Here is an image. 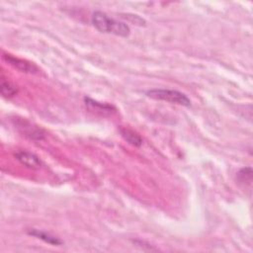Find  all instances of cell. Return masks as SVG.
Wrapping results in <instances>:
<instances>
[{
  "mask_svg": "<svg viewBox=\"0 0 253 253\" xmlns=\"http://www.w3.org/2000/svg\"><path fill=\"white\" fill-rule=\"evenodd\" d=\"M4 59L11 64L12 66H14L15 68L23 71V72H29V73H35L38 71V68L36 65H34L33 63L24 60V59H20L18 57H15L11 54H4L3 55Z\"/></svg>",
  "mask_w": 253,
  "mask_h": 253,
  "instance_id": "3",
  "label": "cell"
},
{
  "mask_svg": "<svg viewBox=\"0 0 253 253\" xmlns=\"http://www.w3.org/2000/svg\"><path fill=\"white\" fill-rule=\"evenodd\" d=\"M16 159L23 164L24 166L28 168H33V169H38L42 166V162L40 158L35 155L34 153H31L29 151H19L16 153Z\"/></svg>",
  "mask_w": 253,
  "mask_h": 253,
  "instance_id": "5",
  "label": "cell"
},
{
  "mask_svg": "<svg viewBox=\"0 0 253 253\" xmlns=\"http://www.w3.org/2000/svg\"><path fill=\"white\" fill-rule=\"evenodd\" d=\"M145 95L151 99L168 102L171 104H177L184 107L191 106L190 98L178 90L172 89H150L145 92Z\"/></svg>",
  "mask_w": 253,
  "mask_h": 253,
  "instance_id": "2",
  "label": "cell"
},
{
  "mask_svg": "<svg viewBox=\"0 0 253 253\" xmlns=\"http://www.w3.org/2000/svg\"><path fill=\"white\" fill-rule=\"evenodd\" d=\"M120 132L122 136L130 144L134 146H140L142 144V138L139 134L128 128H121Z\"/></svg>",
  "mask_w": 253,
  "mask_h": 253,
  "instance_id": "7",
  "label": "cell"
},
{
  "mask_svg": "<svg viewBox=\"0 0 253 253\" xmlns=\"http://www.w3.org/2000/svg\"><path fill=\"white\" fill-rule=\"evenodd\" d=\"M84 101H85L86 106L91 111L102 114V115H110V114L112 115L113 113H115L117 111V109L113 105H110L107 103H101V102L95 101L89 97H85Z\"/></svg>",
  "mask_w": 253,
  "mask_h": 253,
  "instance_id": "4",
  "label": "cell"
},
{
  "mask_svg": "<svg viewBox=\"0 0 253 253\" xmlns=\"http://www.w3.org/2000/svg\"><path fill=\"white\" fill-rule=\"evenodd\" d=\"M91 22L93 26L101 33L113 34L125 38L127 37L130 33L128 25L124 22H120L113 18H110L106 13L102 11L93 12Z\"/></svg>",
  "mask_w": 253,
  "mask_h": 253,
  "instance_id": "1",
  "label": "cell"
},
{
  "mask_svg": "<svg viewBox=\"0 0 253 253\" xmlns=\"http://www.w3.org/2000/svg\"><path fill=\"white\" fill-rule=\"evenodd\" d=\"M28 234L31 236H34L36 238H39L50 245H61L62 244V241L58 237H55L54 235H51L50 233H48L46 231L33 228V229L28 230Z\"/></svg>",
  "mask_w": 253,
  "mask_h": 253,
  "instance_id": "6",
  "label": "cell"
},
{
  "mask_svg": "<svg viewBox=\"0 0 253 253\" xmlns=\"http://www.w3.org/2000/svg\"><path fill=\"white\" fill-rule=\"evenodd\" d=\"M124 19L127 20L128 22L134 24V25H137V26H144L146 24L145 20L142 19L141 17H139L138 15H133V14H126L123 16Z\"/></svg>",
  "mask_w": 253,
  "mask_h": 253,
  "instance_id": "10",
  "label": "cell"
},
{
  "mask_svg": "<svg viewBox=\"0 0 253 253\" xmlns=\"http://www.w3.org/2000/svg\"><path fill=\"white\" fill-rule=\"evenodd\" d=\"M237 180L239 183L251 185L252 182V169L251 167H244L237 173Z\"/></svg>",
  "mask_w": 253,
  "mask_h": 253,
  "instance_id": "8",
  "label": "cell"
},
{
  "mask_svg": "<svg viewBox=\"0 0 253 253\" xmlns=\"http://www.w3.org/2000/svg\"><path fill=\"white\" fill-rule=\"evenodd\" d=\"M18 92V89L16 88V86H14L13 84H11L8 81H2L1 83V93L3 95V97L6 98H11L13 96H15Z\"/></svg>",
  "mask_w": 253,
  "mask_h": 253,
  "instance_id": "9",
  "label": "cell"
}]
</instances>
